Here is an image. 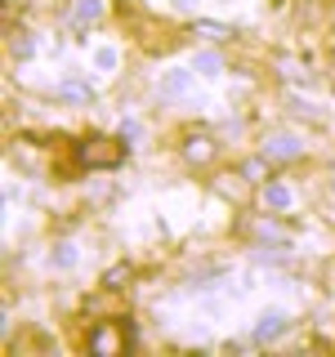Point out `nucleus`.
Instances as JSON below:
<instances>
[{
  "instance_id": "39448f33",
  "label": "nucleus",
  "mask_w": 335,
  "mask_h": 357,
  "mask_svg": "<svg viewBox=\"0 0 335 357\" xmlns=\"http://www.w3.org/2000/svg\"><path fill=\"white\" fill-rule=\"evenodd\" d=\"M264 156H277V161H286V156H299V139H290V134H273V139L264 143Z\"/></svg>"
},
{
  "instance_id": "ddd939ff",
  "label": "nucleus",
  "mask_w": 335,
  "mask_h": 357,
  "mask_svg": "<svg viewBox=\"0 0 335 357\" xmlns=\"http://www.w3.org/2000/svg\"><path fill=\"white\" fill-rule=\"evenodd\" d=\"M63 94H67V98H76V103H85L89 89H85V85H63Z\"/></svg>"
},
{
  "instance_id": "423d86ee",
  "label": "nucleus",
  "mask_w": 335,
  "mask_h": 357,
  "mask_svg": "<svg viewBox=\"0 0 335 357\" xmlns=\"http://www.w3.org/2000/svg\"><path fill=\"white\" fill-rule=\"evenodd\" d=\"M161 94H165V98L188 94V72H165V76H161Z\"/></svg>"
},
{
  "instance_id": "0eeeda50",
  "label": "nucleus",
  "mask_w": 335,
  "mask_h": 357,
  "mask_svg": "<svg viewBox=\"0 0 335 357\" xmlns=\"http://www.w3.org/2000/svg\"><path fill=\"white\" fill-rule=\"evenodd\" d=\"M264 206L286 210V206H290V188H286V183H268V188H264Z\"/></svg>"
},
{
  "instance_id": "2eb2a0df",
  "label": "nucleus",
  "mask_w": 335,
  "mask_h": 357,
  "mask_svg": "<svg viewBox=\"0 0 335 357\" xmlns=\"http://www.w3.org/2000/svg\"><path fill=\"white\" fill-rule=\"evenodd\" d=\"M94 63H98V67H112V63H117V54H112V50H98Z\"/></svg>"
},
{
  "instance_id": "f8f14e48",
  "label": "nucleus",
  "mask_w": 335,
  "mask_h": 357,
  "mask_svg": "<svg viewBox=\"0 0 335 357\" xmlns=\"http://www.w3.org/2000/svg\"><path fill=\"white\" fill-rule=\"evenodd\" d=\"M193 67H197V72H206V76H215L219 72V59H215V54H197Z\"/></svg>"
},
{
  "instance_id": "20e7f679",
  "label": "nucleus",
  "mask_w": 335,
  "mask_h": 357,
  "mask_svg": "<svg viewBox=\"0 0 335 357\" xmlns=\"http://www.w3.org/2000/svg\"><path fill=\"white\" fill-rule=\"evenodd\" d=\"M282 331H286V317H282V312H264V317H260V326H255V344L277 340Z\"/></svg>"
},
{
  "instance_id": "7ed1b4c3",
  "label": "nucleus",
  "mask_w": 335,
  "mask_h": 357,
  "mask_svg": "<svg viewBox=\"0 0 335 357\" xmlns=\"http://www.w3.org/2000/svg\"><path fill=\"white\" fill-rule=\"evenodd\" d=\"M184 156H188V161H193V165H206L210 156H215V143H210L206 134H193V139L184 143Z\"/></svg>"
},
{
  "instance_id": "6e6552de",
  "label": "nucleus",
  "mask_w": 335,
  "mask_h": 357,
  "mask_svg": "<svg viewBox=\"0 0 335 357\" xmlns=\"http://www.w3.org/2000/svg\"><path fill=\"white\" fill-rule=\"evenodd\" d=\"M126 282H130V264H112L103 273V290H121Z\"/></svg>"
},
{
  "instance_id": "1a4fd4ad",
  "label": "nucleus",
  "mask_w": 335,
  "mask_h": 357,
  "mask_svg": "<svg viewBox=\"0 0 335 357\" xmlns=\"http://www.w3.org/2000/svg\"><path fill=\"white\" fill-rule=\"evenodd\" d=\"M264 174H268V156H251V161L241 165V178H251V183H260Z\"/></svg>"
},
{
  "instance_id": "9d476101",
  "label": "nucleus",
  "mask_w": 335,
  "mask_h": 357,
  "mask_svg": "<svg viewBox=\"0 0 335 357\" xmlns=\"http://www.w3.org/2000/svg\"><path fill=\"white\" fill-rule=\"evenodd\" d=\"M98 9H103V5H98V0H76V22H94L98 18Z\"/></svg>"
},
{
  "instance_id": "f257e3e1",
  "label": "nucleus",
  "mask_w": 335,
  "mask_h": 357,
  "mask_svg": "<svg viewBox=\"0 0 335 357\" xmlns=\"http://www.w3.org/2000/svg\"><path fill=\"white\" fill-rule=\"evenodd\" d=\"M76 156H81L85 165H94V170H112V165H121V156H126V148L112 139H85L81 148H76Z\"/></svg>"
},
{
  "instance_id": "f03ea898",
  "label": "nucleus",
  "mask_w": 335,
  "mask_h": 357,
  "mask_svg": "<svg viewBox=\"0 0 335 357\" xmlns=\"http://www.w3.org/2000/svg\"><path fill=\"white\" fill-rule=\"evenodd\" d=\"M121 349H126V326H117V321H98V326L89 331V353L117 357Z\"/></svg>"
},
{
  "instance_id": "4468645a",
  "label": "nucleus",
  "mask_w": 335,
  "mask_h": 357,
  "mask_svg": "<svg viewBox=\"0 0 335 357\" xmlns=\"http://www.w3.org/2000/svg\"><path fill=\"white\" fill-rule=\"evenodd\" d=\"M54 259H59V268H67V264L76 259V255H72V245H59V255H54Z\"/></svg>"
},
{
  "instance_id": "9b49d317",
  "label": "nucleus",
  "mask_w": 335,
  "mask_h": 357,
  "mask_svg": "<svg viewBox=\"0 0 335 357\" xmlns=\"http://www.w3.org/2000/svg\"><path fill=\"white\" fill-rule=\"evenodd\" d=\"M193 36H206V40H223L228 36V27H219V22H197Z\"/></svg>"
}]
</instances>
